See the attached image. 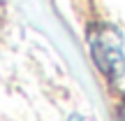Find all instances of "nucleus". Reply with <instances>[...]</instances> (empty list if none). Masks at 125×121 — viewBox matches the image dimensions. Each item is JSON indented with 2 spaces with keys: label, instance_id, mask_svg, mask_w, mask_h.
I'll list each match as a JSON object with an SVG mask.
<instances>
[{
  "label": "nucleus",
  "instance_id": "1",
  "mask_svg": "<svg viewBox=\"0 0 125 121\" xmlns=\"http://www.w3.org/2000/svg\"><path fill=\"white\" fill-rule=\"evenodd\" d=\"M90 54L97 67L109 77V79H118L125 72V56L121 47V37L114 28H100L93 37H90Z\"/></svg>",
  "mask_w": 125,
  "mask_h": 121
},
{
  "label": "nucleus",
  "instance_id": "2",
  "mask_svg": "<svg viewBox=\"0 0 125 121\" xmlns=\"http://www.w3.org/2000/svg\"><path fill=\"white\" fill-rule=\"evenodd\" d=\"M118 117H121V121H125V100H123V105H121V112H118Z\"/></svg>",
  "mask_w": 125,
  "mask_h": 121
}]
</instances>
